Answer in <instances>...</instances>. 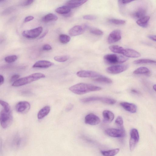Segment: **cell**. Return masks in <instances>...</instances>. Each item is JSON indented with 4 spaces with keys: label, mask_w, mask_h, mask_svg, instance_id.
Returning a JSON list of instances; mask_svg holds the SVG:
<instances>
[{
    "label": "cell",
    "mask_w": 156,
    "mask_h": 156,
    "mask_svg": "<svg viewBox=\"0 0 156 156\" xmlns=\"http://www.w3.org/2000/svg\"><path fill=\"white\" fill-rule=\"evenodd\" d=\"M133 63L135 65L146 64L156 65V61L148 59H142L134 61Z\"/></svg>",
    "instance_id": "603a6c76"
},
{
    "label": "cell",
    "mask_w": 156,
    "mask_h": 156,
    "mask_svg": "<svg viewBox=\"0 0 156 156\" xmlns=\"http://www.w3.org/2000/svg\"><path fill=\"white\" fill-rule=\"evenodd\" d=\"M81 101L83 103L100 101L103 103L109 105H113L116 103V101L113 99L107 97H93L85 98L81 99Z\"/></svg>",
    "instance_id": "8992f818"
},
{
    "label": "cell",
    "mask_w": 156,
    "mask_h": 156,
    "mask_svg": "<svg viewBox=\"0 0 156 156\" xmlns=\"http://www.w3.org/2000/svg\"><path fill=\"white\" fill-rule=\"evenodd\" d=\"M69 58L68 55L56 56L54 57V59L58 62H64L67 61Z\"/></svg>",
    "instance_id": "1f68e13d"
},
{
    "label": "cell",
    "mask_w": 156,
    "mask_h": 156,
    "mask_svg": "<svg viewBox=\"0 0 156 156\" xmlns=\"http://www.w3.org/2000/svg\"><path fill=\"white\" fill-rule=\"evenodd\" d=\"M127 57L137 58L141 56L140 54L137 51L132 49H124L122 54Z\"/></svg>",
    "instance_id": "ac0fdd59"
},
{
    "label": "cell",
    "mask_w": 156,
    "mask_h": 156,
    "mask_svg": "<svg viewBox=\"0 0 156 156\" xmlns=\"http://www.w3.org/2000/svg\"><path fill=\"white\" fill-rule=\"evenodd\" d=\"M30 103L26 101L19 102L16 104L15 107L17 112L22 114H24L27 113L30 110Z\"/></svg>",
    "instance_id": "7c38bea8"
},
{
    "label": "cell",
    "mask_w": 156,
    "mask_h": 156,
    "mask_svg": "<svg viewBox=\"0 0 156 156\" xmlns=\"http://www.w3.org/2000/svg\"><path fill=\"white\" fill-rule=\"evenodd\" d=\"M146 14V9L143 8H140L134 12L132 15L135 18L140 19L145 16Z\"/></svg>",
    "instance_id": "cb8c5ba5"
},
{
    "label": "cell",
    "mask_w": 156,
    "mask_h": 156,
    "mask_svg": "<svg viewBox=\"0 0 156 156\" xmlns=\"http://www.w3.org/2000/svg\"><path fill=\"white\" fill-rule=\"evenodd\" d=\"M129 68L128 65H116L108 68L106 71L109 74H117L126 71Z\"/></svg>",
    "instance_id": "30bf717a"
},
{
    "label": "cell",
    "mask_w": 156,
    "mask_h": 156,
    "mask_svg": "<svg viewBox=\"0 0 156 156\" xmlns=\"http://www.w3.org/2000/svg\"><path fill=\"white\" fill-rule=\"evenodd\" d=\"M71 40V37L65 34H61L59 37V40L62 44L68 43Z\"/></svg>",
    "instance_id": "4dcf8cb0"
},
{
    "label": "cell",
    "mask_w": 156,
    "mask_h": 156,
    "mask_svg": "<svg viewBox=\"0 0 156 156\" xmlns=\"http://www.w3.org/2000/svg\"><path fill=\"white\" fill-rule=\"evenodd\" d=\"M150 72L148 68L145 67H141L135 70L133 72L134 74L140 75L145 74L148 75Z\"/></svg>",
    "instance_id": "83f0119b"
},
{
    "label": "cell",
    "mask_w": 156,
    "mask_h": 156,
    "mask_svg": "<svg viewBox=\"0 0 156 156\" xmlns=\"http://www.w3.org/2000/svg\"><path fill=\"white\" fill-rule=\"evenodd\" d=\"M94 81L98 83L107 84H110L113 83V81L111 79L102 75L95 79Z\"/></svg>",
    "instance_id": "f1b7e54d"
},
{
    "label": "cell",
    "mask_w": 156,
    "mask_h": 156,
    "mask_svg": "<svg viewBox=\"0 0 156 156\" xmlns=\"http://www.w3.org/2000/svg\"><path fill=\"white\" fill-rule=\"evenodd\" d=\"M153 88L154 91L156 92V84L153 85Z\"/></svg>",
    "instance_id": "681fc988"
},
{
    "label": "cell",
    "mask_w": 156,
    "mask_h": 156,
    "mask_svg": "<svg viewBox=\"0 0 156 156\" xmlns=\"http://www.w3.org/2000/svg\"><path fill=\"white\" fill-rule=\"evenodd\" d=\"M104 59L106 63L110 65L124 63L128 60V58L127 57L115 54L106 55L104 56Z\"/></svg>",
    "instance_id": "5b68a950"
},
{
    "label": "cell",
    "mask_w": 156,
    "mask_h": 156,
    "mask_svg": "<svg viewBox=\"0 0 156 156\" xmlns=\"http://www.w3.org/2000/svg\"><path fill=\"white\" fill-rule=\"evenodd\" d=\"M88 27L87 25H76L72 28L69 31V34L72 37L78 36L83 34Z\"/></svg>",
    "instance_id": "8fae6325"
},
{
    "label": "cell",
    "mask_w": 156,
    "mask_h": 156,
    "mask_svg": "<svg viewBox=\"0 0 156 156\" xmlns=\"http://www.w3.org/2000/svg\"><path fill=\"white\" fill-rule=\"evenodd\" d=\"M20 77V75L18 74H15L13 75L11 78L10 80L11 82L14 83L18 80Z\"/></svg>",
    "instance_id": "f35d334b"
},
{
    "label": "cell",
    "mask_w": 156,
    "mask_h": 156,
    "mask_svg": "<svg viewBox=\"0 0 156 156\" xmlns=\"http://www.w3.org/2000/svg\"><path fill=\"white\" fill-rule=\"evenodd\" d=\"M71 9L65 5L57 8L55 11L58 14L66 15L71 13Z\"/></svg>",
    "instance_id": "7402d4cb"
},
{
    "label": "cell",
    "mask_w": 156,
    "mask_h": 156,
    "mask_svg": "<svg viewBox=\"0 0 156 156\" xmlns=\"http://www.w3.org/2000/svg\"><path fill=\"white\" fill-rule=\"evenodd\" d=\"M45 75L41 73H34L27 77L19 79L13 83L12 86L15 87L22 86L41 78H45Z\"/></svg>",
    "instance_id": "3957f363"
},
{
    "label": "cell",
    "mask_w": 156,
    "mask_h": 156,
    "mask_svg": "<svg viewBox=\"0 0 156 156\" xmlns=\"http://www.w3.org/2000/svg\"><path fill=\"white\" fill-rule=\"evenodd\" d=\"M77 75L78 77L82 78H96L102 76L97 72L86 70H82L78 72L77 73Z\"/></svg>",
    "instance_id": "9a60e30c"
},
{
    "label": "cell",
    "mask_w": 156,
    "mask_h": 156,
    "mask_svg": "<svg viewBox=\"0 0 156 156\" xmlns=\"http://www.w3.org/2000/svg\"><path fill=\"white\" fill-rule=\"evenodd\" d=\"M84 121L85 123L91 126L97 125L100 122V118L97 116L92 113L86 116Z\"/></svg>",
    "instance_id": "4fadbf2b"
},
{
    "label": "cell",
    "mask_w": 156,
    "mask_h": 156,
    "mask_svg": "<svg viewBox=\"0 0 156 156\" xmlns=\"http://www.w3.org/2000/svg\"><path fill=\"white\" fill-rule=\"evenodd\" d=\"M115 123L119 128L123 127V121L122 117L120 116H118L115 120Z\"/></svg>",
    "instance_id": "d590c367"
},
{
    "label": "cell",
    "mask_w": 156,
    "mask_h": 156,
    "mask_svg": "<svg viewBox=\"0 0 156 156\" xmlns=\"http://www.w3.org/2000/svg\"><path fill=\"white\" fill-rule=\"evenodd\" d=\"M131 91L132 92L134 93L137 94H139V93H140L138 91H136L135 89H132L131 90Z\"/></svg>",
    "instance_id": "c3c4849f"
},
{
    "label": "cell",
    "mask_w": 156,
    "mask_h": 156,
    "mask_svg": "<svg viewBox=\"0 0 156 156\" xmlns=\"http://www.w3.org/2000/svg\"><path fill=\"white\" fill-rule=\"evenodd\" d=\"M54 64L49 61L40 60L37 62L33 65L34 68H47L53 66Z\"/></svg>",
    "instance_id": "2e32d148"
},
{
    "label": "cell",
    "mask_w": 156,
    "mask_h": 156,
    "mask_svg": "<svg viewBox=\"0 0 156 156\" xmlns=\"http://www.w3.org/2000/svg\"><path fill=\"white\" fill-rule=\"evenodd\" d=\"M120 104L124 110L131 113H135L137 111V106L133 103L122 102Z\"/></svg>",
    "instance_id": "e0dca14e"
},
{
    "label": "cell",
    "mask_w": 156,
    "mask_h": 156,
    "mask_svg": "<svg viewBox=\"0 0 156 156\" xmlns=\"http://www.w3.org/2000/svg\"><path fill=\"white\" fill-rule=\"evenodd\" d=\"M148 37L150 40L156 42V35H149Z\"/></svg>",
    "instance_id": "f6af8a7d"
},
{
    "label": "cell",
    "mask_w": 156,
    "mask_h": 156,
    "mask_svg": "<svg viewBox=\"0 0 156 156\" xmlns=\"http://www.w3.org/2000/svg\"><path fill=\"white\" fill-rule=\"evenodd\" d=\"M34 17L32 16H29L26 17L24 19V22L26 23L33 20Z\"/></svg>",
    "instance_id": "ee69618b"
},
{
    "label": "cell",
    "mask_w": 156,
    "mask_h": 156,
    "mask_svg": "<svg viewBox=\"0 0 156 156\" xmlns=\"http://www.w3.org/2000/svg\"><path fill=\"white\" fill-rule=\"evenodd\" d=\"M119 148H116L107 151H101V153L104 156H114L119 151Z\"/></svg>",
    "instance_id": "4316f807"
},
{
    "label": "cell",
    "mask_w": 156,
    "mask_h": 156,
    "mask_svg": "<svg viewBox=\"0 0 156 156\" xmlns=\"http://www.w3.org/2000/svg\"><path fill=\"white\" fill-rule=\"evenodd\" d=\"M14 10L13 7H10L5 10L3 12V14L5 15L10 14Z\"/></svg>",
    "instance_id": "ab89813d"
},
{
    "label": "cell",
    "mask_w": 156,
    "mask_h": 156,
    "mask_svg": "<svg viewBox=\"0 0 156 156\" xmlns=\"http://www.w3.org/2000/svg\"><path fill=\"white\" fill-rule=\"evenodd\" d=\"M83 18L87 20H93L96 19L97 17L92 15H86L83 17Z\"/></svg>",
    "instance_id": "74e56055"
},
{
    "label": "cell",
    "mask_w": 156,
    "mask_h": 156,
    "mask_svg": "<svg viewBox=\"0 0 156 156\" xmlns=\"http://www.w3.org/2000/svg\"><path fill=\"white\" fill-rule=\"evenodd\" d=\"M13 121V117L11 110H6L3 109L1 113L0 121L1 125L4 129L9 127Z\"/></svg>",
    "instance_id": "277c9868"
},
{
    "label": "cell",
    "mask_w": 156,
    "mask_h": 156,
    "mask_svg": "<svg viewBox=\"0 0 156 156\" xmlns=\"http://www.w3.org/2000/svg\"><path fill=\"white\" fill-rule=\"evenodd\" d=\"M52 49L51 46L48 44L44 45L43 47V49L45 51H49L51 50Z\"/></svg>",
    "instance_id": "7bdbcfd3"
},
{
    "label": "cell",
    "mask_w": 156,
    "mask_h": 156,
    "mask_svg": "<svg viewBox=\"0 0 156 156\" xmlns=\"http://www.w3.org/2000/svg\"><path fill=\"white\" fill-rule=\"evenodd\" d=\"M130 139L129 141V147L131 151H132L138 142L139 135L137 129H133L130 132Z\"/></svg>",
    "instance_id": "9c48e42d"
},
{
    "label": "cell",
    "mask_w": 156,
    "mask_h": 156,
    "mask_svg": "<svg viewBox=\"0 0 156 156\" xmlns=\"http://www.w3.org/2000/svg\"><path fill=\"white\" fill-rule=\"evenodd\" d=\"M87 1H70L67 2L66 5L70 9H73L79 7L85 4Z\"/></svg>",
    "instance_id": "ffe728a7"
},
{
    "label": "cell",
    "mask_w": 156,
    "mask_h": 156,
    "mask_svg": "<svg viewBox=\"0 0 156 156\" xmlns=\"http://www.w3.org/2000/svg\"><path fill=\"white\" fill-rule=\"evenodd\" d=\"M119 129H109L105 131L106 134L113 138H123L125 136L126 133L123 127Z\"/></svg>",
    "instance_id": "ba28073f"
},
{
    "label": "cell",
    "mask_w": 156,
    "mask_h": 156,
    "mask_svg": "<svg viewBox=\"0 0 156 156\" xmlns=\"http://www.w3.org/2000/svg\"><path fill=\"white\" fill-rule=\"evenodd\" d=\"M72 105V104H70L67 107L66 109L67 111H69L71 110L72 108L73 107Z\"/></svg>",
    "instance_id": "7dc6e473"
},
{
    "label": "cell",
    "mask_w": 156,
    "mask_h": 156,
    "mask_svg": "<svg viewBox=\"0 0 156 156\" xmlns=\"http://www.w3.org/2000/svg\"><path fill=\"white\" fill-rule=\"evenodd\" d=\"M58 17L55 14L50 13L45 15L42 18V20L45 22L55 21L57 20Z\"/></svg>",
    "instance_id": "484cf974"
},
{
    "label": "cell",
    "mask_w": 156,
    "mask_h": 156,
    "mask_svg": "<svg viewBox=\"0 0 156 156\" xmlns=\"http://www.w3.org/2000/svg\"><path fill=\"white\" fill-rule=\"evenodd\" d=\"M90 33L93 34L97 36H102L103 33L101 30L96 28H91L90 29Z\"/></svg>",
    "instance_id": "e575fe53"
},
{
    "label": "cell",
    "mask_w": 156,
    "mask_h": 156,
    "mask_svg": "<svg viewBox=\"0 0 156 156\" xmlns=\"http://www.w3.org/2000/svg\"><path fill=\"white\" fill-rule=\"evenodd\" d=\"M5 81L4 78L2 75H0V85L1 86L3 84Z\"/></svg>",
    "instance_id": "bcb514c9"
},
{
    "label": "cell",
    "mask_w": 156,
    "mask_h": 156,
    "mask_svg": "<svg viewBox=\"0 0 156 156\" xmlns=\"http://www.w3.org/2000/svg\"><path fill=\"white\" fill-rule=\"evenodd\" d=\"M150 19V17L148 16H145L137 21V24L141 27H146L148 25V22Z\"/></svg>",
    "instance_id": "d4e9b609"
},
{
    "label": "cell",
    "mask_w": 156,
    "mask_h": 156,
    "mask_svg": "<svg viewBox=\"0 0 156 156\" xmlns=\"http://www.w3.org/2000/svg\"><path fill=\"white\" fill-rule=\"evenodd\" d=\"M108 21L111 24L118 25H123L126 23V21L125 20L115 19H109Z\"/></svg>",
    "instance_id": "836d02e7"
},
{
    "label": "cell",
    "mask_w": 156,
    "mask_h": 156,
    "mask_svg": "<svg viewBox=\"0 0 156 156\" xmlns=\"http://www.w3.org/2000/svg\"><path fill=\"white\" fill-rule=\"evenodd\" d=\"M102 88L91 84L80 83L72 86L69 90L76 94L81 95L92 91H99Z\"/></svg>",
    "instance_id": "6da1fadb"
},
{
    "label": "cell",
    "mask_w": 156,
    "mask_h": 156,
    "mask_svg": "<svg viewBox=\"0 0 156 156\" xmlns=\"http://www.w3.org/2000/svg\"><path fill=\"white\" fill-rule=\"evenodd\" d=\"M50 110L49 106H47L43 107L39 112L37 115L38 118L41 119L44 118L49 113Z\"/></svg>",
    "instance_id": "44dd1931"
},
{
    "label": "cell",
    "mask_w": 156,
    "mask_h": 156,
    "mask_svg": "<svg viewBox=\"0 0 156 156\" xmlns=\"http://www.w3.org/2000/svg\"><path fill=\"white\" fill-rule=\"evenodd\" d=\"M27 139V135L16 133L11 137L9 141L10 146L13 149H20L25 146Z\"/></svg>",
    "instance_id": "7a4b0ae2"
},
{
    "label": "cell",
    "mask_w": 156,
    "mask_h": 156,
    "mask_svg": "<svg viewBox=\"0 0 156 156\" xmlns=\"http://www.w3.org/2000/svg\"><path fill=\"white\" fill-rule=\"evenodd\" d=\"M0 104L3 107L4 109L8 110H11L10 105L5 101L1 100H0Z\"/></svg>",
    "instance_id": "8d00e7d4"
},
{
    "label": "cell",
    "mask_w": 156,
    "mask_h": 156,
    "mask_svg": "<svg viewBox=\"0 0 156 156\" xmlns=\"http://www.w3.org/2000/svg\"><path fill=\"white\" fill-rule=\"evenodd\" d=\"M134 2L133 1H124V0H120L118 1V3L120 5H124L130 3Z\"/></svg>",
    "instance_id": "60d3db41"
},
{
    "label": "cell",
    "mask_w": 156,
    "mask_h": 156,
    "mask_svg": "<svg viewBox=\"0 0 156 156\" xmlns=\"http://www.w3.org/2000/svg\"><path fill=\"white\" fill-rule=\"evenodd\" d=\"M103 121L105 123H109L111 122L114 118V115L113 112L108 110H105L103 113Z\"/></svg>",
    "instance_id": "d6986e66"
},
{
    "label": "cell",
    "mask_w": 156,
    "mask_h": 156,
    "mask_svg": "<svg viewBox=\"0 0 156 156\" xmlns=\"http://www.w3.org/2000/svg\"><path fill=\"white\" fill-rule=\"evenodd\" d=\"M122 34L120 30H116L113 31L109 35L107 39L109 44L114 43L120 40L121 39Z\"/></svg>",
    "instance_id": "5bb4252c"
},
{
    "label": "cell",
    "mask_w": 156,
    "mask_h": 156,
    "mask_svg": "<svg viewBox=\"0 0 156 156\" xmlns=\"http://www.w3.org/2000/svg\"><path fill=\"white\" fill-rule=\"evenodd\" d=\"M34 1H24L22 4L23 6H28L33 4L35 2Z\"/></svg>",
    "instance_id": "b9f144b4"
},
{
    "label": "cell",
    "mask_w": 156,
    "mask_h": 156,
    "mask_svg": "<svg viewBox=\"0 0 156 156\" xmlns=\"http://www.w3.org/2000/svg\"><path fill=\"white\" fill-rule=\"evenodd\" d=\"M18 59V57L15 55H13L8 56L6 57L5 59V61L8 63H13Z\"/></svg>",
    "instance_id": "d6a6232c"
},
{
    "label": "cell",
    "mask_w": 156,
    "mask_h": 156,
    "mask_svg": "<svg viewBox=\"0 0 156 156\" xmlns=\"http://www.w3.org/2000/svg\"><path fill=\"white\" fill-rule=\"evenodd\" d=\"M43 29L42 27L25 30L23 31L22 35L25 38L30 39H34L38 37L42 33Z\"/></svg>",
    "instance_id": "52a82bcc"
},
{
    "label": "cell",
    "mask_w": 156,
    "mask_h": 156,
    "mask_svg": "<svg viewBox=\"0 0 156 156\" xmlns=\"http://www.w3.org/2000/svg\"><path fill=\"white\" fill-rule=\"evenodd\" d=\"M109 49L115 53L123 54L124 49L121 46L117 45H113L109 47Z\"/></svg>",
    "instance_id": "f546056e"
}]
</instances>
